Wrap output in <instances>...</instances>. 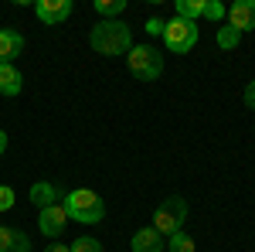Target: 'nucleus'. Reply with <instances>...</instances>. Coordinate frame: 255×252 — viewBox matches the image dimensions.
<instances>
[{
    "label": "nucleus",
    "instance_id": "obj_1",
    "mask_svg": "<svg viewBox=\"0 0 255 252\" xmlns=\"http://www.w3.org/2000/svg\"><path fill=\"white\" fill-rule=\"evenodd\" d=\"M89 44L96 55H129L133 48V34H129V24L123 20H99L96 27L89 31Z\"/></svg>",
    "mask_w": 255,
    "mask_h": 252
},
{
    "label": "nucleus",
    "instance_id": "obj_2",
    "mask_svg": "<svg viewBox=\"0 0 255 252\" xmlns=\"http://www.w3.org/2000/svg\"><path fill=\"white\" fill-rule=\"evenodd\" d=\"M61 205H65V212H68V222L96 225V222H102V218H106V201H102L96 191H89V188L68 191Z\"/></svg>",
    "mask_w": 255,
    "mask_h": 252
},
{
    "label": "nucleus",
    "instance_id": "obj_3",
    "mask_svg": "<svg viewBox=\"0 0 255 252\" xmlns=\"http://www.w3.org/2000/svg\"><path fill=\"white\" fill-rule=\"evenodd\" d=\"M126 65H129V72L143 82H157L163 75V55H160L153 44H136V48H129V55H126Z\"/></svg>",
    "mask_w": 255,
    "mask_h": 252
},
{
    "label": "nucleus",
    "instance_id": "obj_4",
    "mask_svg": "<svg viewBox=\"0 0 255 252\" xmlns=\"http://www.w3.org/2000/svg\"><path fill=\"white\" fill-rule=\"evenodd\" d=\"M184 222H187V201L180 194H170L157 212H153V229L163 239H170L174 232H184Z\"/></svg>",
    "mask_w": 255,
    "mask_h": 252
},
{
    "label": "nucleus",
    "instance_id": "obj_5",
    "mask_svg": "<svg viewBox=\"0 0 255 252\" xmlns=\"http://www.w3.org/2000/svg\"><path fill=\"white\" fill-rule=\"evenodd\" d=\"M163 44H167V51H174V55H187L191 48L197 44V24H187V20H167V27H163Z\"/></svg>",
    "mask_w": 255,
    "mask_h": 252
},
{
    "label": "nucleus",
    "instance_id": "obj_6",
    "mask_svg": "<svg viewBox=\"0 0 255 252\" xmlns=\"http://www.w3.org/2000/svg\"><path fill=\"white\" fill-rule=\"evenodd\" d=\"M65 225H68V212H65V205H51V208H41V215H38V229H41V235L44 239H58L61 232H65Z\"/></svg>",
    "mask_w": 255,
    "mask_h": 252
},
{
    "label": "nucleus",
    "instance_id": "obj_7",
    "mask_svg": "<svg viewBox=\"0 0 255 252\" xmlns=\"http://www.w3.org/2000/svg\"><path fill=\"white\" fill-rule=\"evenodd\" d=\"M34 14H38L41 24L55 27V24L72 17V0H38V3H34Z\"/></svg>",
    "mask_w": 255,
    "mask_h": 252
},
{
    "label": "nucleus",
    "instance_id": "obj_8",
    "mask_svg": "<svg viewBox=\"0 0 255 252\" xmlns=\"http://www.w3.org/2000/svg\"><path fill=\"white\" fill-rule=\"evenodd\" d=\"M228 27H235L238 34L255 31V0H235L228 7Z\"/></svg>",
    "mask_w": 255,
    "mask_h": 252
},
{
    "label": "nucleus",
    "instance_id": "obj_9",
    "mask_svg": "<svg viewBox=\"0 0 255 252\" xmlns=\"http://www.w3.org/2000/svg\"><path fill=\"white\" fill-rule=\"evenodd\" d=\"M133 252H163L167 249V239L150 225V229H136V235H133Z\"/></svg>",
    "mask_w": 255,
    "mask_h": 252
},
{
    "label": "nucleus",
    "instance_id": "obj_10",
    "mask_svg": "<svg viewBox=\"0 0 255 252\" xmlns=\"http://www.w3.org/2000/svg\"><path fill=\"white\" fill-rule=\"evenodd\" d=\"M24 55V38L17 31H0V65H14Z\"/></svg>",
    "mask_w": 255,
    "mask_h": 252
},
{
    "label": "nucleus",
    "instance_id": "obj_11",
    "mask_svg": "<svg viewBox=\"0 0 255 252\" xmlns=\"http://www.w3.org/2000/svg\"><path fill=\"white\" fill-rule=\"evenodd\" d=\"M20 89H24V75L14 65H0V96L14 99V96H20Z\"/></svg>",
    "mask_w": 255,
    "mask_h": 252
},
{
    "label": "nucleus",
    "instance_id": "obj_12",
    "mask_svg": "<svg viewBox=\"0 0 255 252\" xmlns=\"http://www.w3.org/2000/svg\"><path fill=\"white\" fill-rule=\"evenodd\" d=\"M27 198H31L34 208H51V205H58V188L48 184V181H38V184H31Z\"/></svg>",
    "mask_w": 255,
    "mask_h": 252
},
{
    "label": "nucleus",
    "instance_id": "obj_13",
    "mask_svg": "<svg viewBox=\"0 0 255 252\" xmlns=\"http://www.w3.org/2000/svg\"><path fill=\"white\" fill-rule=\"evenodd\" d=\"M0 252H31V242L24 232L0 225Z\"/></svg>",
    "mask_w": 255,
    "mask_h": 252
},
{
    "label": "nucleus",
    "instance_id": "obj_14",
    "mask_svg": "<svg viewBox=\"0 0 255 252\" xmlns=\"http://www.w3.org/2000/svg\"><path fill=\"white\" fill-rule=\"evenodd\" d=\"M177 17L180 20H187V24H194L201 14H204V0H177Z\"/></svg>",
    "mask_w": 255,
    "mask_h": 252
},
{
    "label": "nucleus",
    "instance_id": "obj_15",
    "mask_svg": "<svg viewBox=\"0 0 255 252\" xmlns=\"http://www.w3.org/2000/svg\"><path fill=\"white\" fill-rule=\"evenodd\" d=\"M96 10L106 20H116L123 10H126V0H96Z\"/></svg>",
    "mask_w": 255,
    "mask_h": 252
},
{
    "label": "nucleus",
    "instance_id": "obj_16",
    "mask_svg": "<svg viewBox=\"0 0 255 252\" xmlns=\"http://www.w3.org/2000/svg\"><path fill=\"white\" fill-rule=\"evenodd\" d=\"M167 252H194V239L187 232H174L167 239Z\"/></svg>",
    "mask_w": 255,
    "mask_h": 252
},
{
    "label": "nucleus",
    "instance_id": "obj_17",
    "mask_svg": "<svg viewBox=\"0 0 255 252\" xmlns=\"http://www.w3.org/2000/svg\"><path fill=\"white\" fill-rule=\"evenodd\" d=\"M238 41H242V34H238L235 27H218V48H225V51H235L238 48Z\"/></svg>",
    "mask_w": 255,
    "mask_h": 252
},
{
    "label": "nucleus",
    "instance_id": "obj_18",
    "mask_svg": "<svg viewBox=\"0 0 255 252\" xmlns=\"http://www.w3.org/2000/svg\"><path fill=\"white\" fill-rule=\"evenodd\" d=\"M228 14V7L221 3V0H204V14L201 17H208V20H215V24H221V17Z\"/></svg>",
    "mask_w": 255,
    "mask_h": 252
},
{
    "label": "nucleus",
    "instance_id": "obj_19",
    "mask_svg": "<svg viewBox=\"0 0 255 252\" xmlns=\"http://www.w3.org/2000/svg\"><path fill=\"white\" fill-rule=\"evenodd\" d=\"M68 249L72 252H102V246H99V239H92V235H82V239H75Z\"/></svg>",
    "mask_w": 255,
    "mask_h": 252
},
{
    "label": "nucleus",
    "instance_id": "obj_20",
    "mask_svg": "<svg viewBox=\"0 0 255 252\" xmlns=\"http://www.w3.org/2000/svg\"><path fill=\"white\" fill-rule=\"evenodd\" d=\"M14 208V188L0 184V212H10Z\"/></svg>",
    "mask_w": 255,
    "mask_h": 252
},
{
    "label": "nucleus",
    "instance_id": "obj_21",
    "mask_svg": "<svg viewBox=\"0 0 255 252\" xmlns=\"http://www.w3.org/2000/svg\"><path fill=\"white\" fill-rule=\"evenodd\" d=\"M163 27H167V20H160V17L146 20V34H163Z\"/></svg>",
    "mask_w": 255,
    "mask_h": 252
},
{
    "label": "nucleus",
    "instance_id": "obj_22",
    "mask_svg": "<svg viewBox=\"0 0 255 252\" xmlns=\"http://www.w3.org/2000/svg\"><path fill=\"white\" fill-rule=\"evenodd\" d=\"M245 106H249V109H255V82H249V85H245Z\"/></svg>",
    "mask_w": 255,
    "mask_h": 252
},
{
    "label": "nucleus",
    "instance_id": "obj_23",
    "mask_svg": "<svg viewBox=\"0 0 255 252\" xmlns=\"http://www.w3.org/2000/svg\"><path fill=\"white\" fill-rule=\"evenodd\" d=\"M44 252H72V249H68V246H58V242H51V246H48Z\"/></svg>",
    "mask_w": 255,
    "mask_h": 252
},
{
    "label": "nucleus",
    "instance_id": "obj_24",
    "mask_svg": "<svg viewBox=\"0 0 255 252\" xmlns=\"http://www.w3.org/2000/svg\"><path fill=\"white\" fill-rule=\"evenodd\" d=\"M3 150H7V133L0 130V154H3Z\"/></svg>",
    "mask_w": 255,
    "mask_h": 252
}]
</instances>
